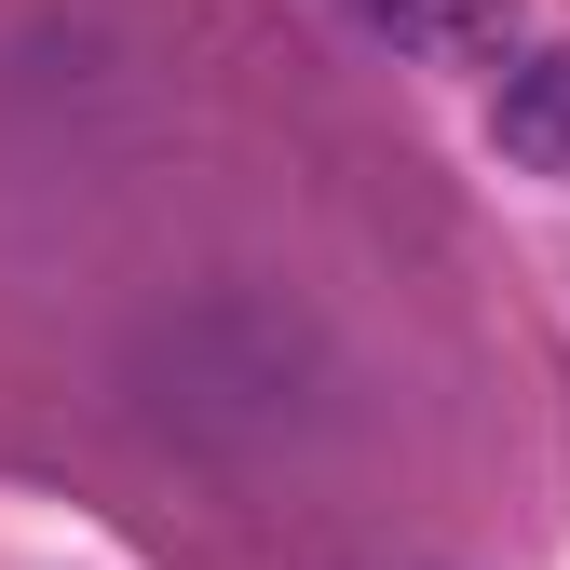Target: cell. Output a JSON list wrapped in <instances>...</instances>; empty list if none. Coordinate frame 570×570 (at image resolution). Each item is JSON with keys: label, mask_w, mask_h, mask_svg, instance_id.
<instances>
[{"label": "cell", "mask_w": 570, "mask_h": 570, "mask_svg": "<svg viewBox=\"0 0 570 570\" xmlns=\"http://www.w3.org/2000/svg\"><path fill=\"white\" fill-rule=\"evenodd\" d=\"M489 136H503V164H530V177H570V41L503 68V96H489Z\"/></svg>", "instance_id": "6da1fadb"}, {"label": "cell", "mask_w": 570, "mask_h": 570, "mask_svg": "<svg viewBox=\"0 0 570 570\" xmlns=\"http://www.w3.org/2000/svg\"><path fill=\"white\" fill-rule=\"evenodd\" d=\"M381 14H394L407 41H489V28H503V0H381Z\"/></svg>", "instance_id": "7a4b0ae2"}]
</instances>
